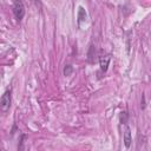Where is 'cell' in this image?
I'll list each match as a JSON object with an SVG mask.
<instances>
[{"label":"cell","instance_id":"obj_2","mask_svg":"<svg viewBox=\"0 0 151 151\" xmlns=\"http://www.w3.org/2000/svg\"><path fill=\"white\" fill-rule=\"evenodd\" d=\"M11 101H12V90L8 88L4 92V94L0 98V109L2 112H7L9 110Z\"/></svg>","mask_w":151,"mask_h":151},{"label":"cell","instance_id":"obj_6","mask_svg":"<svg viewBox=\"0 0 151 151\" xmlns=\"http://www.w3.org/2000/svg\"><path fill=\"white\" fill-rule=\"evenodd\" d=\"M72 71H73L72 66H71V65H66L65 68H64V74H65V76H70V74L72 73Z\"/></svg>","mask_w":151,"mask_h":151},{"label":"cell","instance_id":"obj_7","mask_svg":"<svg viewBox=\"0 0 151 151\" xmlns=\"http://www.w3.org/2000/svg\"><path fill=\"white\" fill-rule=\"evenodd\" d=\"M31 1H33L34 4H37V5H39V6L41 5V2H40V0H31Z\"/></svg>","mask_w":151,"mask_h":151},{"label":"cell","instance_id":"obj_4","mask_svg":"<svg viewBox=\"0 0 151 151\" xmlns=\"http://www.w3.org/2000/svg\"><path fill=\"white\" fill-rule=\"evenodd\" d=\"M131 142H132V138H131V130L129 126H125V131H124V144L125 146L129 149L130 145H131Z\"/></svg>","mask_w":151,"mask_h":151},{"label":"cell","instance_id":"obj_3","mask_svg":"<svg viewBox=\"0 0 151 151\" xmlns=\"http://www.w3.org/2000/svg\"><path fill=\"white\" fill-rule=\"evenodd\" d=\"M110 60H111V57H110V55H104V57H100L99 63H100V70H101L103 72H106V71H107V67H109Z\"/></svg>","mask_w":151,"mask_h":151},{"label":"cell","instance_id":"obj_5","mask_svg":"<svg viewBox=\"0 0 151 151\" xmlns=\"http://www.w3.org/2000/svg\"><path fill=\"white\" fill-rule=\"evenodd\" d=\"M86 19H87L86 11L84 9V7H79V11H78V25L80 26V24L83 21H86Z\"/></svg>","mask_w":151,"mask_h":151},{"label":"cell","instance_id":"obj_1","mask_svg":"<svg viewBox=\"0 0 151 151\" xmlns=\"http://www.w3.org/2000/svg\"><path fill=\"white\" fill-rule=\"evenodd\" d=\"M12 11L13 14L15 17V19L18 21H21L24 15H25V5L22 2V0H13V5H12Z\"/></svg>","mask_w":151,"mask_h":151}]
</instances>
